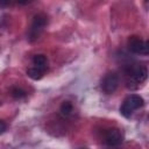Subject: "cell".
I'll return each mask as SVG.
<instances>
[{
    "mask_svg": "<svg viewBox=\"0 0 149 149\" xmlns=\"http://www.w3.org/2000/svg\"><path fill=\"white\" fill-rule=\"evenodd\" d=\"M10 94L14 99H19V100L26 97V92L20 87H13L12 91H10Z\"/></svg>",
    "mask_w": 149,
    "mask_h": 149,
    "instance_id": "cell-10",
    "label": "cell"
},
{
    "mask_svg": "<svg viewBox=\"0 0 149 149\" xmlns=\"http://www.w3.org/2000/svg\"><path fill=\"white\" fill-rule=\"evenodd\" d=\"M127 48L130 52L135 55H148L149 44L147 41L142 40L139 36H130L127 40Z\"/></svg>",
    "mask_w": 149,
    "mask_h": 149,
    "instance_id": "cell-4",
    "label": "cell"
},
{
    "mask_svg": "<svg viewBox=\"0 0 149 149\" xmlns=\"http://www.w3.org/2000/svg\"><path fill=\"white\" fill-rule=\"evenodd\" d=\"M146 1H147V0H146Z\"/></svg>",
    "mask_w": 149,
    "mask_h": 149,
    "instance_id": "cell-14",
    "label": "cell"
},
{
    "mask_svg": "<svg viewBox=\"0 0 149 149\" xmlns=\"http://www.w3.org/2000/svg\"><path fill=\"white\" fill-rule=\"evenodd\" d=\"M119 86V76L115 72H107L100 83V87L105 94H113Z\"/></svg>",
    "mask_w": 149,
    "mask_h": 149,
    "instance_id": "cell-6",
    "label": "cell"
},
{
    "mask_svg": "<svg viewBox=\"0 0 149 149\" xmlns=\"http://www.w3.org/2000/svg\"><path fill=\"white\" fill-rule=\"evenodd\" d=\"M31 63H33V66L35 69L40 70L43 73L47 72V70H48V58H47L45 55H43V54L34 55V57L31 59Z\"/></svg>",
    "mask_w": 149,
    "mask_h": 149,
    "instance_id": "cell-7",
    "label": "cell"
},
{
    "mask_svg": "<svg viewBox=\"0 0 149 149\" xmlns=\"http://www.w3.org/2000/svg\"><path fill=\"white\" fill-rule=\"evenodd\" d=\"M27 76H28L29 78H31L33 80H40V79L44 76V73L41 72L40 70L35 69L34 66H31V68H29V69L27 70Z\"/></svg>",
    "mask_w": 149,
    "mask_h": 149,
    "instance_id": "cell-9",
    "label": "cell"
},
{
    "mask_svg": "<svg viewBox=\"0 0 149 149\" xmlns=\"http://www.w3.org/2000/svg\"><path fill=\"white\" fill-rule=\"evenodd\" d=\"M12 0H0V7H7L8 5H10Z\"/></svg>",
    "mask_w": 149,
    "mask_h": 149,
    "instance_id": "cell-12",
    "label": "cell"
},
{
    "mask_svg": "<svg viewBox=\"0 0 149 149\" xmlns=\"http://www.w3.org/2000/svg\"><path fill=\"white\" fill-rule=\"evenodd\" d=\"M48 24V16L45 14H37L33 17V21H31V24L28 29V33H27V40L29 42H34L36 41L37 38H40L41 34L43 33L44 28L47 27Z\"/></svg>",
    "mask_w": 149,
    "mask_h": 149,
    "instance_id": "cell-3",
    "label": "cell"
},
{
    "mask_svg": "<svg viewBox=\"0 0 149 149\" xmlns=\"http://www.w3.org/2000/svg\"><path fill=\"white\" fill-rule=\"evenodd\" d=\"M144 105V100L141 95L139 94H129L125 98V100L122 101L121 106H120V114L125 118H130L133 115V113L143 107Z\"/></svg>",
    "mask_w": 149,
    "mask_h": 149,
    "instance_id": "cell-2",
    "label": "cell"
},
{
    "mask_svg": "<svg viewBox=\"0 0 149 149\" xmlns=\"http://www.w3.org/2000/svg\"><path fill=\"white\" fill-rule=\"evenodd\" d=\"M31 1H33V0H16V2L20 3V5H27V3L31 2Z\"/></svg>",
    "mask_w": 149,
    "mask_h": 149,
    "instance_id": "cell-13",
    "label": "cell"
},
{
    "mask_svg": "<svg viewBox=\"0 0 149 149\" xmlns=\"http://www.w3.org/2000/svg\"><path fill=\"white\" fill-rule=\"evenodd\" d=\"M6 129H7V125L5 123V121L0 120V134L5 133V132H6Z\"/></svg>",
    "mask_w": 149,
    "mask_h": 149,
    "instance_id": "cell-11",
    "label": "cell"
},
{
    "mask_svg": "<svg viewBox=\"0 0 149 149\" xmlns=\"http://www.w3.org/2000/svg\"><path fill=\"white\" fill-rule=\"evenodd\" d=\"M59 112L64 118H69L73 113V105L70 101H63L59 107Z\"/></svg>",
    "mask_w": 149,
    "mask_h": 149,
    "instance_id": "cell-8",
    "label": "cell"
},
{
    "mask_svg": "<svg viewBox=\"0 0 149 149\" xmlns=\"http://www.w3.org/2000/svg\"><path fill=\"white\" fill-rule=\"evenodd\" d=\"M102 141L108 147H118L123 142V135L118 128H107L102 132Z\"/></svg>",
    "mask_w": 149,
    "mask_h": 149,
    "instance_id": "cell-5",
    "label": "cell"
},
{
    "mask_svg": "<svg viewBox=\"0 0 149 149\" xmlns=\"http://www.w3.org/2000/svg\"><path fill=\"white\" fill-rule=\"evenodd\" d=\"M123 72L126 76V85L128 88H137L143 84L148 77V70L146 65L140 63H127L123 66Z\"/></svg>",
    "mask_w": 149,
    "mask_h": 149,
    "instance_id": "cell-1",
    "label": "cell"
}]
</instances>
